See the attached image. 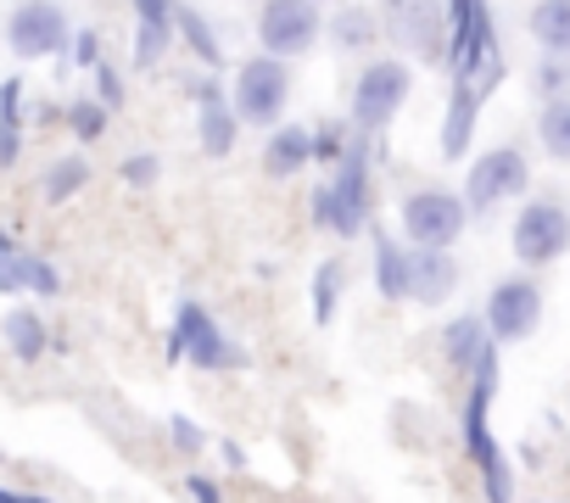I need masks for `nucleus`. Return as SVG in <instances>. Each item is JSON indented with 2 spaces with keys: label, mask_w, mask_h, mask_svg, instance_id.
Wrapping results in <instances>:
<instances>
[{
  "label": "nucleus",
  "mask_w": 570,
  "mask_h": 503,
  "mask_svg": "<svg viewBox=\"0 0 570 503\" xmlns=\"http://www.w3.org/2000/svg\"><path fill=\"white\" fill-rule=\"evenodd\" d=\"M448 12V51L442 62L453 68V85L475 90L481 101L498 90L503 79V51H498V23L487 0H442Z\"/></svg>",
  "instance_id": "nucleus-1"
},
{
  "label": "nucleus",
  "mask_w": 570,
  "mask_h": 503,
  "mask_svg": "<svg viewBox=\"0 0 570 503\" xmlns=\"http://www.w3.org/2000/svg\"><path fill=\"white\" fill-rule=\"evenodd\" d=\"M492 392H498V347L487 342L481 358L470 364V392H464V453L487 486V503H514V475L509 458L492 436Z\"/></svg>",
  "instance_id": "nucleus-2"
},
{
  "label": "nucleus",
  "mask_w": 570,
  "mask_h": 503,
  "mask_svg": "<svg viewBox=\"0 0 570 503\" xmlns=\"http://www.w3.org/2000/svg\"><path fill=\"white\" fill-rule=\"evenodd\" d=\"M370 213H375V190H370V146H364V135L353 129V140H347L342 157H336V174L314 190V224L331 229V235H342V240H353V235L370 229Z\"/></svg>",
  "instance_id": "nucleus-3"
},
{
  "label": "nucleus",
  "mask_w": 570,
  "mask_h": 503,
  "mask_svg": "<svg viewBox=\"0 0 570 503\" xmlns=\"http://www.w3.org/2000/svg\"><path fill=\"white\" fill-rule=\"evenodd\" d=\"M409 90H414L409 62H397V57L370 62V68L353 79V129H358V135H381V129L403 112Z\"/></svg>",
  "instance_id": "nucleus-4"
},
{
  "label": "nucleus",
  "mask_w": 570,
  "mask_h": 503,
  "mask_svg": "<svg viewBox=\"0 0 570 503\" xmlns=\"http://www.w3.org/2000/svg\"><path fill=\"white\" fill-rule=\"evenodd\" d=\"M168 358H190L196 369H240L246 353L213 325V314L202 303H179L174 308V331H168Z\"/></svg>",
  "instance_id": "nucleus-5"
},
{
  "label": "nucleus",
  "mask_w": 570,
  "mask_h": 503,
  "mask_svg": "<svg viewBox=\"0 0 570 503\" xmlns=\"http://www.w3.org/2000/svg\"><path fill=\"white\" fill-rule=\"evenodd\" d=\"M325 34L320 23V0H263V12H257V46L279 62H292L303 51H314Z\"/></svg>",
  "instance_id": "nucleus-6"
},
{
  "label": "nucleus",
  "mask_w": 570,
  "mask_h": 503,
  "mask_svg": "<svg viewBox=\"0 0 570 503\" xmlns=\"http://www.w3.org/2000/svg\"><path fill=\"white\" fill-rule=\"evenodd\" d=\"M285 101H292V68H285L279 57H252V62H240V73H235V118L240 124H279V112H285Z\"/></svg>",
  "instance_id": "nucleus-7"
},
{
  "label": "nucleus",
  "mask_w": 570,
  "mask_h": 503,
  "mask_svg": "<svg viewBox=\"0 0 570 503\" xmlns=\"http://www.w3.org/2000/svg\"><path fill=\"white\" fill-rule=\"evenodd\" d=\"M531 185V168H525V151L520 146H492L470 162V179H464V207L470 213H487L509 196H520Z\"/></svg>",
  "instance_id": "nucleus-8"
},
{
  "label": "nucleus",
  "mask_w": 570,
  "mask_h": 503,
  "mask_svg": "<svg viewBox=\"0 0 570 503\" xmlns=\"http://www.w3.org/2000/svg\"><path fill=\"white\" fill-rule=\"evenodd\" d=\"M464 224H470L464 196H453V190H442V185L414 190V196L403 201V235H409L414 246H453V240L464 235Z\"/></svg>",
  "instance_id": "nucleus-9"
},
{
  "label": "nucleus",
  "mask_w": 570,
  "mask_h": 503,
  "mask_svg": "<svg viewBox=\"0 0 570 503\" xmlns=\"http://www.w3.org/2000/svg\"><path fill=\"white\" fill-rule=\"evenodd\" d=\"M564 246H570V213L559 201H525L514 218V258L525 269H542L564 258Z\"/></svg>",
  "instance_id": "nucleus-10"
},
{
  "label": "nucleus",
  "mask_w": 570,
  "mask_h": 503,
  "mask_svg": "<svg viewBox=\"0 0 570 503\" xmlns=\"http://www.w3.org/2000/svg\"><path fill=\"white\" fill-rule=\"evenodd\" d=\"M68 34H73V23L62 12V0H23V7L7 18V46L18 57H29V62L68 51Z\"/></svg>",
  "instance_id": "nucleus-11"
},
{
  "label": "nucleus",
  "mask_w": 570,
  "mask_h": 503,
  "mask_svg": "<svg viewBox=\"0 0 570 503\" xmlns=\"http://www.w3.org/2000/svg\"><path fill=\"white\" fill-rule=\"evenodd\" d=\"M481 319H487V336L492 342H525L542 325V292H537V280H525V275L498 280Z\"/></svg>",
  "instance_id": "nucleus-12"
},
{
  "label": "nucleus",
  "mask_w": 570,
  "mask_h": 503,
  "mask_svg": "<svg viewBox=\"0 0 570 503\" xmlns=\"http://www.w3.org/2000/svg\"><path fill=\"white\" fill-rule=\"evenodd\" d=\"M386 34H392L409 57L442 62V51H448V12H442V0H397Z\"/></svg>",
  "instance_id": "nucleus-13"
},
{
  "label": "nucleus",
  "mask_w": 570,
  "mask_h": 503,
  "mask_svg": "<svg viewBox=\"0 0 570 503\" xmlns=\"http://www.w3.org/2000/svg\"><path fill=\"white\" fill-rule=\"evenodd\" d=\"M459 286V264L448 258V246H414L409 251V303H448Z\"/></svg>",
  "instance_id": "nucleus-14"
},
{
  "label": "nucleus",
  "mask_w": 570,
  "mask_h": 503,
  "mask_svg": "<svg viewBox=\"0 0 570 503\" xmlns=\"http://www.w3.org/2000/svg\"><path fill=\"white\" fill-rule=\"evenodd\" d=\"M196 135H202V151L207 157H229L235 151V135H240V118H235L229 96L213 79L196 85Z\"/></svg>",
  "instance_id": "nucleus-15"
},
{
  "label": "nucleus",
  "mask_w": 570,
  "mask_h": 503,
  "mask_svg": "<svg viewBox=\"0 0 570 503\" xmlns=\"http://www.w3.org/2000/svg\"><path fill=\"white\" fill-rule=\"evenodd\" d=\"M314 162V129L303 124H274V135L263 140V174L268 179H292Z\"/></svg>",
  "instance_id": "nucleus-16"
},
{
  "label": "nucleus",
  "mask_w": 570,
  "mask_h": 503,
  "mask_svg": "<svg viewBox=\"0 0 570 503\" xmlns=\"http://www.w3.org/2000/svg\"><path fill=\"white\" fill-rule=\"evenodd\" d=\"M135 7V62L151 68L174 40V0H129Z\"/></svg>",
  "instance_id": "nucleus-17"
},
{
  "label": "nucleus",
  "mask_w": 570,
  "mask_h": 503,
  "mask_svg": "<svg viewBox=\"0 0 570 503\" xmlns=\"http://www.w3.org/2000/svg\"><path fill=\"white\" fill-rule=\"evenodd\" d=\"M475 118H481V96L464 90V85H453V96H448V118H442V157H464V151H470Z\"/></svg>",
  "instance_id": "nucleus-18"
},
{
  "label": "nucleus",
  "mask_w": 570,
  "mask_h": 503,
  "mask_svg": "<svg viewBox=\"0 0 570 503\" xmlns=\"http://www.w3.org/2000/svg\"><path fill=\"white\" fill-rule=\"evenodd\" d=\"M375 292L386 303H409V251L386 229H375Z\"/></svg>",
  "instance_id": "nucleus-19"
},
{
  "label": "nucleus",
  "mask_w": 570,
  "mask_h": 503,
  "mask_svg": "<svg viewBox=\"0 0 570 503\" xmlns=\"http://www.w3.org/2000/svg\"><path fill=\"white\" fill-rule=\"evenodd\" d=\"M531 40L548 57H570V0H537L531 7Z\"/></svg>",
  "instance_id": "nucleus-20"
},
{
  "label": "nucleus",
  "mask_w": 570,
  "mask_h": 503,
  "mask_svg": "<svg viewBox=\"0 0 570 503\" xmlns=\"http://www.w3.org/2000/svg\"><path fill=\"white\" fill-rule=\"evenodd\" d=\"M375 40H381V18H375L370 7H342V12L331 18V46H336V51L353 57V51H370Z\"/></svg>",
  "instance_id": "nucleus-21"
},
{
  "label": "nucleus",
  "mask_w": 570,
  "mask_h": 503,
  "mask_svg": "<svg viewBox=\"0 0 570 503\" xmlns=\"http://www.w3.org/2000/svg\"><path fill=\"white\" fill-rule=\"evenodd\" d=\"M492 336H487V319H475V314H464V319H453L448 331H442V358L453 364V369H464L470 375V364L481 358V347H487Z\"/></svg>",
  "instance_id": "nucleus-22"
},
{
  "label": "nucleus",
  "mask_w": 570,
  "mask_h": 503,
  "mask_svg": "<svg viewBox=\"0 0 570 503\" xmlns=\"http://www.w3.org/2000/svg\"><path fill=\"white\" fill-rule=\"evenodd\" d=\"M174 34L190 46V57H196V62H207V68H218V62H224V46H218L213 23H207L196 7H174Z\"/></svg>",
  "instance_id": "nucleus-23"
},
{
  "label": "nucleus",
  "mask_w": 570,
  "mask_h": 503,
  "mask_svg": "<svg viewBox=\"0 0 570 503\" xmlns=\"http://www.w3.org/2000/svg\"><path fill=\"white\" fill-rule=\"evenodd\" d=\"M7 347H12L23 364H40V353L51 347L46 319H40L35 308H12V314H7Z\"/></svg>",
  "instance_id": "nucleus-24"
},
{
  "label": "nucleus",
  "mask_w": 570,
  "mask_h": 503,
  "mask_svg": "<svg viewBox=\"0 0 570 503\" xmlns=\"http://www.w3.org/2000/svg\"><path fill=\"white\" fill-rule=\"evenodd\" d=\"M23 85L18 79H7L0 85V168H12L18 157H23Z\"/></svg>",
  "instance_id": "nucleus-25"
},
{
  "label": "nucleus",
  "mask_w": 570,
  "mask_h": 503,
  "mask_svg": "<svg viewBox=\"0 0 570 503\" xmlns=\"http://www.w3.org/2000/svg\"><path fill=\"white\" fill-rule=\"evenodd\" d=\"M537 135H542V151L553 162H570V96H553L537 118Z\"/></svg>",
  "instance_id": "nucleus-26"
},
{
  "label": "nucleus",
  "mask_w": 570,
  "mask_h": 503,
  "mask_svg": "<svg viewBox=\"0 0 570 503\" xmlns=\"http://www.w3.org/2000/svg\"><path fill=\"white\" fill-rule=\"evenodd\" d=\"M85 179H90L85 157H62V162H51V168H46V185H40V196H46V201L57 207V201L79 196V190H85Z\"/></svg>",
  "instance_id": "nucleus-27"
},
{
  "label": "nucleus",
  "mask_w": 570,
  "mask_h": 503,
  "mask_svg": "<svg viewBox=\"0 0 570 503\" xmlns=\"http://www.w3.org/2000/svg\"><path fill=\"white\" fill-rule=\"evenodd\" d=\"M342 303V264H320L314 275V325H331Z\"/></svg>",
  "instance_id": "nucleus-28"
},
{
  "label": "nucleus",
  "mask_w": 570,
  "mask_h": 503,
  "mask_svg": "<svg viewBox=\"0 0 570 503\" xmlns=\"http://www.w3.org/2000/svg\"><path fill=\"white\" fill-rule=\"evenodd\" d=\"M107 118H112V112H107V107H101L96 96H85V101H73V107H68V129H73V135H79L85 146L107 135Z\"/></svg>",
  "instance_id": "nucleus-29"
},
{
  "label": "nucleus",
  "mask_w": 570,
  "mask_h": 503,
  "mask_svg": "<svg viewBox=\"0 0 570 503\" xmlns=\"http://www.w3.org/2000/svg\"><path fill=\"white\" fill-rule=\"evenodd\" d=\"M23 251L29 246H18L7 229H0V297H18L23 292Z\"/></svg>",
  "instance_id": "nucleus-30"
},
{
  "label": "nucleus",
  "mask_w": 570,
  "mask_h": 503,
  "mask_svg": "<svg viewBox=\"0 0 570 503\" xmlns=\"http://www.w3.org/2000/svg\"><path fill=\"white\" fill-rule=\"evenodd\" d=\"M23 292H35V297H57V292H62V275L51 269V258H40V251H23Z\"/></svg>",
  "instance_id": "nucleus-31"
},
{
  "label": "nucleus",
  "mask_w": 570,
  "mask_h": 503,
  "mask_svg": "<svg viewBox=\"0 0 570 503\" xmlns=\"http://www.w3.org/2000/svg\"><path fill=\"white\" fill-rule=\"evenodd\" d=\"M124 185H135V190H151L157 179H163V157L157 151H135V157H124Z\"/></svg>",
  "instance_id": "nucleus-32"
},
{
  "label": "nucleus",
  "mask_w": 570,
  "mask_h": 503,
  "mask_svg": "<svg viewBox=\"0 0 570 503\" xmlns=\"http://www.w3.org/2000/svg\"><path fill=\"white\" fill-rule=\"evenodd\" d=\"M531 85H537L548 101H553V96H570V57H548V62L537 68V79H531Z\"/></svg>",
  "instance_id": "nucleus-33"
},
{
  "label": "nucleus",
  "mask_w": 570,
  "mask_h": 503,
  "mask_svg": "<svg viewBox=\"0 0 570 503\" xmlns=\"http://www.w3.org/2000/svg\"><path fill=\"white\" fill-rule=\"evenodd\" d=\"M90 73H96V101H101L107 112H118V107H124V79H118V68H107V62H96Z\"/></svg>",
  "instance_id": "nucleus-34"
},
{
  "label": "nucleus",
  "mask_w": 570,
  "mask_h": 503,
  "mask_svg": "<svg viewBox=\"0 0 570 503\" xmlns=\"http://www.w3.org/2000/svg\"><path fill=\"white\" fill-rule=\"evenodd\" d=\"M68 46H73V68H96L101 62V34L96 29H73Z\"/></svg>",
  "instance_id": "nucleus-35"
},
{
  "label": "nucleus",
  "mask_w": 570,
  "mask_h": 503,
  "mask_svg": "<svg viewBox=\"0 0 570 503\" xmlns=\"http://www.w3.org/2000/svg\"><path fill=\"white\" fill-rule=\"evenodd\" d=\"M168 442H174L179 453H202V442H207V436H202V425H196V420L174 414V420H168Z\"/></svg>",
  "instance_id": "nucleus-36"
},
{
  "label": "nucleus",
  "mask_w": 570,
  "mask_h": 503,
  "mask_svg": "<svg viewBox=\"0 0 570 503\" xmlns=\"http://www.w3.org/2000/svg\"><path fill=\"white\" fill-rule=\"evenodd\" d=\"M185 497H190V503H224V486L196 470V475H185Z\"/></svg>",
  "instance_id": "nucleus-37"
},
{
  "label": "nucleus",
  "mask_w": 570,
  "mask_h": 503,
  "mask_svg": "<svg viewBox=\"0 0 570 503\" xmlns=\"http://www.w3.org/2000/svg\"><path fill=\"white\" fill-rule=\"evenodd\" d=\"M342 146H347V135H342V129H320V135H314V157H331V162H336V157H342Z\"/></svg>",
  "instance_id": "nucleus-38"
},
{
  "label": "nucleus",
  "mask_w": 570,
  "mask_h": 503,
  "mask_svg": "<svg viewBox=\"0 0 570 503\" xmlns=\"http://www.w3.org/2000/svg\"><path fill=\"white\" fill-rule=\"evenodd\" d=\"M0 503H51V497H40V492H12V486H0Z\"/></svg>",
  "instance_id": "nucleus-39"
},
{
  "label": "nucleus",
  "mask_w": 570,
  "mask_h": 503,
  "mask_svg": "<svg viewBox=\"0 0 570 503\" xmlns=\"http://www.w3.org/2000/svg\"><path fill=\"white\" fill-rule=\"evenodd\" d=\"M381 7H397V0H381Z\"/></svg>",
  "instance_id": "nucleus-40"
}]
</instances>
